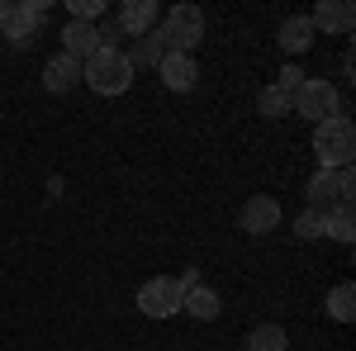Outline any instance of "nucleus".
Wrapping results in <instances>:
<instances>
[{
	"instance_id": "f3484780",
	"label": "nucleus",
	"mask_w": 356,
	"mask_h": 351,
	"mask_svg": "<svg viewBox=\"0 0 356 351\" xmlns=\"http://www.w3.org/2000/svg\"><path fill=\"white\" fill-rule=\"evenodd\" d=\"M328 313L337 323H352V313H356V285L352 280H342V285L328 290Z\"/></svg>"
},
{
	"instance_id": "423d86ee",
	"label": "nucleus",
	"mask_w": 356,
	"mask_h": 351,
	"mask_svg": "<svg viewBox=\"0 0 356 351\" xmlns=\"http://www.w3.org/2000/svg\"><path fill=\"white\" fill-rule=\"evenodd\" d=\"M295 114H304V119H314V124H323V119H332L337 114V85L323 81V76H309V81L295 90Z\"/></svg>"
},
{
	"instance_id": "7ed1b4c3",
	"label": "nucleus",
	"mask_w": 356,
	"mask_h": 351,
	"mask_svg": "<svg viewBox=\"0 0 356 351\" xmlns=\"http://www.w3.org/2000/svg\"><path fill=\"white\" fill-rule=\"evenodd\" d=\"M157 38H162L166 53H186L191 57L200 48V38H204V15L195 10V5H176L171 15H166V24L157 28Z\"/></svg>"
},
{
	"instance_id": "9b49d317",
	"label": "nucleus",
	"mask_w": 356,
	"mask_h": 351,
	"mask_svg": "<svg viewBox=\"0 0 356 351\" xmlns=\"http://www.w3.org/2000/svg\"><path fill=\"white\" fill-rule=\"evenodd\" d=\"M275 43L285 48V57H300L314 48V24H309V15H290L285 24H280V33H275Z\"/></svg>"
},
{
	"instance_id": "4468645a",
	"label": "nucleus",
	"mask_w": 356,
	"mask_h": 351,
	"mask_svg": "<svg viewBox=\"0 0 356 351\" xmlns=\"http://www.w3.org/2000/svg\"><path fill=\"white\" fill-rule=\"evenodd\" d=\"M157 72H162L166 90H191V85H195V76H200V67H195V57H186V53H166Z\"/></svg>"
},
{
	"instance_id": "2eb2a0df",
	"label": "nucleus",
	"mask_w": 356,
	"mask_h": 351,
	"mask_svg": "<svg viewBox=\"0 0 356 351\" xmlns=\"http://www.w3.org/2000/svg\"><path fill=\"white\" fill-rule=\"evenodd\" d=\"M323 233L337 238V243H352L356 238V214H352V199H337L328 209V223H323Z\"/></svg>"
},
{
	"instance_id": "a211bd4d",
	"label": "nucleus",
	"mask_w": 356,
	"mask_h": 351,
	"mask_svg": "<svg viewBox=\"0 0 356 351\" xmlns=\"http://www.w3.org/2000/svg\"><path fill=\"white\" fill-rule=\"evenodd\" d=\"M285 327H275V323H257L252 332H247V351H285Z\"/></svg>"
},
{
	"instance_id": "4be33fe9",
	"label": "nucleus",
	"mask_w": 356,
	"mask_h": 351,
	"mask_svg": "<svg viewBox=\"0 0 356 351\" xmlns=\"http://www.w3.org/2000/svg\"><path fill=\"white\" fill-rule=\"evenodd\" d=\"M67 10H72V19L90 24V19H100V15H105V0H67Z\"/></svg>"
},
{
	"instance_id": "f03ea898",
	"label": "nucleus",
	"mask_w": 356,
	"mask_h": 351,
	"mask_svg": "<svg viewBox=\"0 0 356 351\" xmlns=\"http://www.w3.org/2000/svg\"><path fill=\"white\" fill-rule=\"evenodd\" d=\"M314 152H318L323 171H332V166H352L356 124L347 119V114H332V119H323V124H314Z\"/></svg>"
},
{
	"instance_id": "f8f14e48",
	"label": "nucleus",
	"mask_w": 356,
	"mask_h": 351,
	"mask_svg": "<svg viewBox=\"0 0 356 351\" xmlns=\"http://www.w3.org/2000/svg\"><path fill=\"white\" fill-rule=\"evenodd\" d=\"M100 48V28L95 24H81V19H72V24L62 28V53L76 57V62H86V57Z\"/></svg>"
},
{
	"instance_id": "6e6552de",
	"label": "nucleus",
	"mask_w": 356,
	"mask_h": 351,
	"mask_svg": "<svg viewBox=\"0 0 356 351\" xmlns=\"http://www.w3.org/2000/svg\"><path fill=\"white\" fill-rule=\"evenodd\" d=\"M243 228L252 233V238H266L271 228H280V199H271V195H252L243 204Z\"/></svg>"
},
{
	"instance_id": "39448f33",
	"label": "nucleus",
	"mask_w": 356,
	"mask_h": 351,
	"mask_svg": "<svg viewBox=\"0 0 356 351\" xmlns=\"http://www.w3.org/2000/svg\"><path fill=\"white\" fill-rule=\"evenodd\" d=\"M181 299H186V285L176 275H157L138 290V309L147 318H171V313H181Z\"/></svg>"
},
{
	"instance_id": "5701e85b",
	"label": "nucleus",
	"mask_w": 356,
	"mask_h": 351,
	"mask_svg": "<svg viewBox=\"0 0 356 351\" xmlns=\"http://www.w3.org/2000/svg\"><path fill=\"white\" fill-rule=\"evenodd\" d=\"M304 81H309V76H304L300 67H295V62H285V67H280V81H275V90H285V95L295 100V90H300Z\"/></svg>"
},
{
	"instance_id": "412c9836",
	"label": "nucleus",
	"mask_w": 356,
	"mask_h": 351,
	"mask_svg": "<svg viewBox=\"0 0 356 351\" xmlns=\"http://www.w3.org/2000/svg\"><path fill=\"white\" fill-rule=\"evenodd\" d=\"M323 223H328V214H318V209H304V214L295 218V233H300V238H323Z\"/></svg>"
},
{
	"instance_id": "20e7f679",
	"label": "nucleus",
	"mask_w": 356,
	"mask_h": 351,
	"mask_svg": "<svg viewBox=\"0 0 356 351\" xmlns=\"http://www.w3.org/2000/svg\"><path fill=\"white\" fill-rule=\"evenodd\" d=\"M352 190H356V176H352V166H332V171H318L314 181H309V209H318V214H328L337 199H352Z\"/></svg>"
},
{
	"instance_id": "aec40b11",
	"label": "nucleus",
	"mask_w": 356,
	"mask_h": 351,
	"mask_svg": "<svg viewBox=\"0 0 356 351\" xmlns=\"http://www.w3.org/2000/svg\"><path fill=\"white\" fill-rule=\"evenodd\" d=\"M257 109H261L266 119H280V114H290V95H285V90H275V85H266V90L257 95Z\"/></svg>"
},
{
	"instance_id": "6ab92c4d",
	"label": "nucleus",
	"mask_w": 356,
	"mask_h": 351,
	"mask_svg": "<svg viewBox=\"0 0 356 351\" xmlns=\"http://www.w3.org/2000/svg\"><path fill=\"white\" fill-rule=\"evenodd\" d=\"M162 57H166L162 38H157V33H143L134 43V53H129V62H138V67H162Z\"/></svg>"
},
{
	"instance_id": "f257e3e1",
	"label": "nucleus",
	"mask_w": 356,
	"mask_h": 351,
	"mask_svg": "<svg viewBox=\"0 0 356 351\" xmlns=\"http://www.w3.org/2000/svg\"><path fill=\"white\" fill-rule=\"evenodd\" d=\"M81 81L95 95H124L134 85V62H129V53H119V48H95L81 62Z\"/></svg>"
},
{
	"instance_id": "ddd939ff",
	"label": "nucleus",
	"mask_w": 356,
	"mask_h": 351,
	"mask_svg": "<svg viewBox=\"0 0 356 351\" xmlns=\"http://www.w3.org/2000/svg\"><path fill=\"white\" fill-rule=\"evenodd\" d=\"M81 81V62L76 57H67V53H57L48 67H43V85L53 90V95H67L72 85Z\"/></svg>"
},
{
	"instance_id": "9d476101",
	"label": "nucleus",
	"mask_w": 356,
	"mask_h": 351,
	"mask_svg": "<svg viewBox=\"0 0 356 351\" xmlns=\"http://www.w3.org/2000/svg\"><path fill=\"white\" fill-rule=\"evenodd\" d=\"M314 33H352V5L347 0H323L314 15H309Z\"/></svg>"
},
{
	"instance_id": "0eeeda50",
	"label": "nucleus",
	"mask_w": 356,
	"mask_h": 351,
	"mask_svg": "<svg viewBox=\"0 0 356 351\" xmlns=\"http://www.w3.org/2000/svg\"><path fill=\"white\" fill-rule=\"evenodd\" d=\"M48 15V0H29V5H5L0 10V28H5V38L15 43V48H29L33 43V28L38 19Z\"/></svg>"
},
{
	"instance_id": "1a4fd4ad",
	"label": "nucleus",
	"mask_w": 356,
	"mask_h": 351,
	"mask_svg": "<svg viewBox=\"0 0 356 351\" xmlns=\"http://www.w3.org/2000/svg\"><path fill=\"white\" fill-rule=\"evenodd\" d=\"M157 15H162L157 0H124V10H119V28L134 33V38H143L147 28L157 24Z\"/></svg>"
},
{
	"instance_id": "dca6fc26",
	"label": "nucleus",
	"mask_w": 356,
	"mask_h": 351,
	"mask_svg": "<svg viewBox=\"0 0 356 351\" xmlns=\"http://www.w3.org/2000/svg\"><path fill=\"white\" fill-rule=\"evenodd\" d=\"M181 309H186L191 318H219V295H214L209 285H195V290H186Z\"/></svg>"
}]
</instances>
